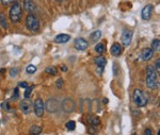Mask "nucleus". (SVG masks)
<instances>
[{"instance_id":"obj_26","label":"nucleus","mask_w":160,"mask_h":135,"mask_svg":"<svg viewBox=\"0 0 160 135\" xmlns=\"http://www.w3.org/2000/svg\"><path fill=\"white\" fill-rule=\"evenodd\" d=\"M91 119H92V120H90V121H91V123L93 124V126H96V124H99V123H100V121H99V118L97 117V116H93V117H92Z\"/></svg>"},{"instance_id":"obj_24","label":"nucleus","mask_w":160,"mask_h":135,"mask_svg":"<svg viewBox=\"0 0 160 135\" xmlns=\"http://www.w3.org/2000/svg\"><path fill=\"white\" fill-rule=\"evenodd\" d=\"M46 74L48 75H51V76H55V75H57V68L56 67H48V68L45 69Z\"/></svg>"},{"instance_id":"obj_13","label":"nucleus","mask_w":160,"mask_h":135,"mask_svg":"<svg viewBox=\"0 0 160 135\" xmlns=\"http://www.w3.org/2000/svg\"><path fill=\"white\" fill-rule=\"evenodd\" d=\"M24 9H25V11L32 14V13L37 10V6H35L33 0H24Z\"/></svg>"},{"instance_id":"obj_33","label":"nucleus","mask_w":160,"mask_h":135,"mask_svg":"<svg viewBox=\"0 0 160 135\" xmlns=\"http://www.w3.org/2000/svg\"><path fill=\"white\" fill-rule=\"evenodd\" d=\"M144 134H145V135H152V134H153V133H152V131H151V130H149V129H146L145 130V131H144Z\"/></svg>"},{"instance_id":"obj_9","label":"nucleus","mask_w":160,"mask_h":135,"mask_svg":"<svg viewBox=\"0 0 160 135\" xmlns=\"http://www.w3.org/2000/svg\"><path fill=\"white\" fill-rule=\"evenodd\" d=\"M95 64L97 65V71H98V75L100 76L102 74L106 64H107V60H106L105 56H98V58L95 59Z\"/></svg>"},{"instance_id":"obj_16","label":"nucleus","mask_w":160,"mask_h":135,"mask_svg":"<svg viewBox=\"0 0 160 135\" xmlns=\"http://www.w3.org/2000/svg\"><path fill=\"white\" fill-rule=\"evenodd\" d=\"M71 40V37H69V35L68 34H59L56 36L55 38V41L58 44H65L68 43V41Z\"/></svg>"},{"instance_id":"obj_5","label":"nucleus","mask_w":160,"mask_h":135,"mask_svg":"<svg viewBox=\"0 0 160 135\" xmlns=\"http://www.w3.org/2000/svg\"><path fill=\"white\" fill-rule=\"evenodd\" d=\"M33 110H34V114L38 117H42L44 115V111H45V104H44L43 100L41 98H38L34 101V104H33Z\"/></svg>"},{"instance_id":"obj_25","label":"nucleus","mask_w":160,"mask_h":135,"mask_svg":"<svg viewBox=\"0 0 160 135\" xmlns=\"http://www.w3.org/2000/svg\"><path fill=\"white\" fill-rule=\"evenodd\" d=\"M32 90H33V86H29V85H28V86L26 87L25 97H26V98H30V96H31V93H32Z\"/></svg>"},{"instance_id":"obj_36","label":"nucleus","mask_w":160,"mask_h":135,"mask_svg":"<svg viewBox=\"0 0 160 135\" xmlns=\"http://www.w3.org/2000/svg\"><path fill=\"white\" fill-rule=\"evenodd\" d=\"M57 1H62V0H57Z\"/></svg>"},{"instance_id":"obj_29","label":"nucleus","mask_w":160,"mask_h":135,"mask_svg":"<svg viewBox=\"0 0 160 135\" xmlns=\"http://www.w3.org/2000/svg\"><path fill=\"white\" fill-rule=\"evenodd\" d=\"M13 1H14V0H1V3L4 4V6H8V4H10Z\"/></svg>"},{"instance_id":"obj_8","label":"nucleus","mask_w":160,"mask_h":135,"mask_svg":"<svg viewBox=\"0 0 160 135\" xmlns=\"http://www.w3.org/2000/svg\"><path fill=\"white\" fill-rule=\"evenodd\" d=\"M121 40H122V44L125 46V47L129 46L131 43V40H132V32L129 30H124V32L122 33Z\"/></svg>"},{"instance_id":"obj_10","label":"nucleus","mask_w":160,"mask_h":135,"mask_svg":"<svg viewBox=\"0 0 160 135\" xmlns=\"http://www.w3.org/2000/svg\"><path fill=\"white\" fill-rule=\"evenodd\" d=\"M20 110L24 112L25 114H30L31 113V110H32V103L31 101L29 100V98H26L25 100H22L20 102Z\"/></svg>"},{"instance_id":"obj_4","label":"nucleus","mask_w":160,"mask_h":135,"mask_svg":"<svg viewBox=\"0 0 160 135\" xmlns=\"http://www.w3.org/2000/svg\"><path fill=\"white\" fill-rule=\"evenodd\" d=\"M26 25L27 28L32 32H37L40 29V20L38 18L33 14H29L26 18Z\"/></svg>"},{"instance_id":"obj_21","label":"nucleus","mask_w":160,"mask_h":135,"mask_svg":"<svg viewBox=\"0 0 160 135\" xmlns=\"http://www.w3.org/2000/svg\"><path fill=\"white\" fill-rule=\"evenodd\" d=\"M0 27L3 28V29H7L8 28V22L6 19V16L3 14H0Z\"/></svg>"},{"instance_id":"obj_18","label":"nucleus","mask_w":160,"mask_h":135,"mask_svg":"<svg viewBox=\"0 0 160 135\" xmlns=\"http://www.w3.org/2000/svg\"><path fill=\"white\" fill-rule=\"evenodd\" d=\"M95 51H96L97 53H99V54L104 53L105 51H106V45H105L104 43L97 44V45L95 46Z\"/></svg>"},{"instance_id":"obj_12","label":"nucleus","mask_w":160,"mask_h":135,"mask_svg":"<svg viewBox=\"0 0 160 135\" xmlns=\"http://www.w3.org/2000/svg\"><path fill=\"white\" fill-rule=\"evenodd\" d=\"M152 13H153V6H152V4H148V6H145L143 7V10H142V13H141L142 18H143L144 20L151 19Z\"/></svg>"},{"instance_id":"obj_23","label":"nucleus","mask_w":160,"mask_h":135,"mask_svg":"<svg viewBox=\"0 0 160 135\" xmlns=\"http://www.w3.org/2000/svg\"><path fill=\"white\" fill-rule=\"evenodd\" d=\"M37 67L34 66V65H29V66H27V68H26V71H27V74H34L35 71H37Z\"/></svg>"},{"instance_id":"obj_20","label":"nucleus","mask_w":160,"mask_h":135,"mask_svg":"<svg viewBox=\"0 0 160 135\" xmlns=\"http://www.w3.org/2000/svg\"><path fill=\"white\" fill-rule=\"evenodd\" d=\"M30 133L31 134H41L42 133V128L41 127H38V126H32L31 127V129H30Z\"/></svg>"},{"instance_id":"obj_6","label":"nucleus","mask_w":160,"mask_h":135,"mask_svg":"<svg viewBox=\"0 0 160 135\" xmlns=\"http://www.w3.org/2000/svg\"><path fill=\"white\" fill-rule=\"evenodd\" d=\"M46 110H47L49 113H56L57 111L60 108V104H59V101L57 99H53V98H50L46 101Z\"/></svg>"},{"instance_id":"obj_35","label":"nucleus","mask_w":160,"mask_h":135,"mask_svg":"<svg viewBox=\"0 0 160 135\" xmlns=\"http://www.w3.org/2000/svg\"><path fill=\"white\" fill-rule=\"evenodd\" d=\"M4 71H6V70H4V69H3V68H2V69H1V70H0V72H1V74H4Z\"/></svg>"},{"instance_id":"obj_34","label":"nucleus","mask_w":160,"mask_h":135,"mask_svg":"<svg viewBox=\"0 0 160 135\" xmlns=\"http://www.w3.org/2000/svg\"><path fill=\"white\" fill-rule=\"evenodd\" d=\"M61 68H63V69H62V70H63V71H66V70H68L65 66H61Z\"/></svg>"},{"instance_id":"obj_22","label":"nucleus","mask_w":160,"mask_h":135,"mask_svg":"<svg viewBox=\"0 0 160 135\" xmlns=\"http://www.w3.org/2000/svg\"><path fill=\"white\" fill-rule=\"evenodd\" d=\"M65 127L68 131H74V130L76 129V123H75L74 120H69L68 123H66Z\"/></svg>"},{"instance_id":"obj_2","label":"nucleus","mask_w":160,"mask_h":135,"mask_svg":"<svg viewBox=\"0 0 160 135\" xmlns=\"http://www.w3.org/2000/svg\"><path fill=\"white\" fill-rule=\"evenodd\" d=\"M132 99H133L135 104L137 106H140V108H142V106H145L148 102V97H146L145 93H144L142 89H139V88L135 89Z\"/></svg>"},{"instance_id":"obj_15","label":"nucleus","mask_w":160,"mask_h":135,"mask_svg":"<svg viewBox=\"0 0 160 135\" xmlns=\"http://www.w3.org/2000/svg\"><path fill=\"white\" fill-rule=\"evenodd\" d=\"M111 54L114 56H118L121 55V53H122V47H121L120 44L118 43H114L112 45V47H111Z\"/></svg>"},{"instance_id":"obj_32","label":"nucleus","mask_w":160,"mask_h":135,"mask_svg":"<svg viewBox=\"0 0 160 135\" xmlns=\"http://www.w3.org/2000/svg\"><path fill=\"white\" fill-rule=\"evenodd\" d=\"M156 69H157V71L160 70V60H157L156 61Z\"/></svg>"},{"instance_id":"obj_27","label":"nucleus","mask_w":160,"mask_h":135,"mask_svg":"<svg viewBox=\"0 0 160 135\" xmlns=\"http://www.w3.org/2000/svg\"><path fill=\"white\" fill-rule=\"evenodd\" d=\"M17 74H18V69L17 68H12L11 70H10V76L11 77H15Z\"/></svg>"},{"instance_id":"obj_19","label":"nucleus","mask_w":160,"mask_h":135,"mask_svg":"<svg viewBox=\"0 0 160 135\" xmlns=\"http://www.w3.org/2000/svg\"><path fill=\"white\" fill-rule=\"evenodd\" d=\"M159 47H160V41L158 38H156V40H154L153 43H152V50H153L154 52H158Z\"/></svg>"},{"instance_id":"obj_17","label":"nucleus","mask_w":160,"mask_h":135,"mask_svg":"<svg viewBox=\"0 0 160 135\" xmlns=\"http://www.w3.org/2000/svg\"><path fill=\"white\" fill-rule=\"evenodd\" d=\"M100 37H102V32H100L99 30L94 31V32L91 34V40H92L93 43H96V41H98Z\"/></svg>"},{"instance_id":"obj_28","label":"nucleus","mask_w":160,"mask_h":135,"mask_svg":"<svg viewBox=\"0 0 160 135\" xmlns=\"http://www.w3.org/2000/svg\"><path fill=\"white\" fill-rule=\"evenodd\" d=\"M56 85H57V87H58V88H61L62 86H63V80L58 79V80H57V82H56Z\"/></svg>"},{"instance_id":"obj_3","label":"nucleus","mask_w":160,"mask_h":135,"mask_svg":"<svg viewBox=\"0 0 160 135\" xmlns=\"http://www.w3.org/2000/svg\"><path fill=\"white\" fill-rule=\"evenodd\" d=\"M22 15V7H20V3L15 1L14 3L12 4L11 10H10V19H11V22L16 24V22H18L20 20Z\"/></svg>"},{"instance_id":"obj_31","label":"nucleus","mask_w":160,"mask_h":135,"mask_svg":"<svg viewBox=\"0 0 160 135\" xmlns=\"http://www.w3.org/2000/svg\"><path fill=\"white\" fill-rule=\"evenodd\" d=\"M18 98V88H15L14 89V97H13V99H17Z\"/></svg>"},{"instance_id":"obj_11","label":"nucleus","mask_w":160,"mask_h":135,"mask_svg":"<svg viewBox=\"0 0 160 135\" xmlns=\"http://www.w3.org/2000/svg\"><path fill=\"white\" fill-rule=\"evenodd\" d=\"M62 108L66 113H71L75 110V102L72 99H65L62 102Z\"/></svg>"},{"instance_id":"obj_14","label":"nucleus","mask_w":160,"mask_h":135,"mask_svg":"<svg viewBox=\"0 0 160 135\" xmlns=\"http://www.w3.org/2000/svg\"><path fill=\"white\" fill-rule=\"evenodd\" d=\"M153 54L154 51L151 48H144L141 52V59L143 61H149V60L153 58Z\"/></svg>"},{"instance_id":"obj_7","label":"nucleus","mask_w":160,"mask_h":135,"mask_svg":"<svg viewBox=\"0 0 160 135\" xmlns=\"http://www.w3.org/2000/svg\"><path fill=\"white\" fill-rule=\"evenodd\" d=\"M74 46H75V48H76L77 50L83 51V50H86V49H88V47H89V43H88L84 38L79 37V38H76V40H75Z\"/></svg>"},{"instance_id":"obj_30","label":"nucleus","mask_w":160,"mask_h":135,"mask_svg":"<svg viewBox=\"0 0 160 135\" xmlns=\"http://www.w3.org/2000/svg\"><path fill=\"white\" fill-rule=\"evenodd\" d=\"M18 86L22 87V88H26V87L28 86V83L27 82H19L18 83Z\"/></svg>"},{"instance_id":"obj_1","label":"nucleus","mask_w":160,"mask_h":135,"mask_svg":"<svg viewBox=\"0 0 160 135\" xmlns=\"http://www.w3.org/2000/svg\"><path fill=\"white\" fill-rule=\"evenodd\" d=\"M146 70V86L151 89H155L158 87V76L156 74V70L152 65L148 66Z\"/></svg>"}]
</instances>
